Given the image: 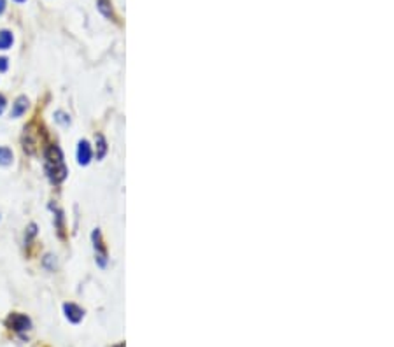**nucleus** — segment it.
Segmentation results:
<instances>
[{
  "instance_id": "nucleus-1",
  "label": "nucleus",
  "mask_w": 394,
  "mask_h": 347,
  "mask_svg": "<svg viewBox=\"0 0 394 347\" xmlns=\"http://www.w3.org/2000/svg\"><path fill=\"white\" fill-rule=\"evenodd\" d=\"M44 165H46L47 178L51 179V182L54 185H60L63 179L67 178V165L65 160H63L62 149L58 146H50L44 154Z\"/></svg>"
},
{
  "instance_id": "nucleus-2",
  "label": "nucleus",
  "mask_w": 394,
  "mask_h": 347,
  "mask_svg": "<svg viewBox=\"0 0 394 347\" xmlns=\"http://www.w3.org/2000/svg\"><path fill=\"white\" fill-rule=\"evenodd\" d=\"M8 326L11 328V330H14L16 333L23 335V333L30 332L32 330V321H30V317L25 316V314L14 313L8 317Z\"/></svg>"
},
{
  "instance_id": "nucleus-3",
  "label": "nucleus",
  "mask_w": 394,
  "mask_h": 347,
  "mask_svg": "<svg viewBox=\"0 0 394 347\" xmlns=\"http://www.w3.org/2000/svg\"><path fill=\"white\" fill-rule=\"evenodd\" d=\"M91 237H93V247H95V255H97V263L100 266H105L107 265V253H105V247L104 244H102L100 231L95 230Z\"/></svg>"
},
{
  "instance_id": "nucleus-4",
  "label": "nucleus",
  "mask_w": 394,
  "mask_h": 347,
  "mask_svg": "<svg viewBox=\"0 0 394 347\" xmlns=\"http://www.w3.org/2000/svg\"><path fill=\"white\" fill-rule=\"evenodd\" d=\"M63 313H65V317L72 324L81 323L83 317H85V311L76 304H63Z\"/></svg>"
},
{
  "instance_id": "nucleus-5",
  "label": "nucleus",
  "mask_w": 394,
  "mask_h": 347,
  "mask_svg": "<svg viewBox=\"0 0 394 347\" xmlns=\"http://www.w3.org/2000/svg\"><path fill=\"white\" fill-rule=\"evenodd\" d=\"M23 149L27 151L28 154H34L35 149H37V134H35V132L32 130V127L25 128Z\"/></svg>"
},
{
  "instance_id": "nucleus-6",
  "label": "nucleus",
  "mask_w": 394,
  "mask_h": 347,
  "mask_svg": "<svg viewBox=\"0 0 394 347\" xmlns=\"http://www.w3.org/2000/svg\"><path fill=\"white\" fill-rule=\"evenodd\" d=\"M78 162L79 165H88L91 162V146L88 144V140H79L78 146Z\"/></svg>"
},
{
  "instance_id": "nucleus-7",
  "label": "nucleus",
  "mask_w": 394,
  "mask_h": 347,
  "mask_svg": "<svg viewBox=\"0 0 394 347\" xmlns=\"http://www.w3.org/2000/svg\"><path fill=\"white\" fill-rule=\"evenodd\" d=\"M27 109H28V98L27 96H20V98L12 104L11 118H20V116H23L25 112H27Z\"/></svg>"
},
{
  "instance_id": "nucleus-8",
  "label": "nucleus",
  "mask_w": 394,
  "mask_h": 347,
  "mask_svg": "<svg viewBox=\"0 0 394 347\" xmlns=\"http://www.w3.org/2000/svg\"><path fill=\"white\" fill-rule=\"evenodd\" d=\"M95 146H97V160H102L107 153V143H105L104 135H95Z\"/></svg>"
},
{
  "instance_id": "nucleus-9",
  "label": "nucleus",
  "mask_w": 394,
  "mask_h": 347,
  "mask_svg": "<svg viewBox=\"0 0 394 347\" xmlns=\"http://www.w3.org/2000/svg\"><path fill=\"white\" fill-rule=\"evenodd\" d=\"M12 46V34L9 30L0 32V50H9Z\"/></svg>"
},
{
  "instance_id": "nucleus-10",
  "label": "nucleus",
  "mask_w": 394,
  "mask_h": 347,
  "mask_svg": "<svg viewBox=\"0 0 394 347\" xmlns=\"http://www.w3.org/2000/svg\"><path fill=\"white\" fill-rule=\"evenodd\" d=\"M12 151L9 147H0V165H11Z\"/></svg>"
},
{
  "instance_id": "nucleus-11",
  "label": "nucleus",
  "mask_w": 394,
  "mask_h": 347,
  "mask_svg": "<svg viewBox=\"0 0 394 347\" xmlns=\"http://www.w3.org/2000/svg\"><path fill=\"white\" fill-rule=\"evenodd\" d=\"M98 9H100L102 12H104V16H107V18L114 19V12H112L111 2H109V0H98Z\"/></svg>"
},
{
  "instance_id": "nucleus-12",
  "label": "nucleus",
  "mask_w": 394,
  "mask_h": 347,
  "mask_svg": "<svg viewBox=\"0 0 394 347\" xmlns=\"http://www.w3.org/2000/svg\"><path fill=\"white\" fill-rule=\"evenodd\" d=\"M4 70H8V58L0 56V72H4Z\"/></svg>"
},
{
  "instance_id": "nucleus-13",
  "label": "nucleus",
  "mask_w": 394,
  "mask_h": 347,
  "mask_svg": "<svg viewBox=\"0 0 394 347\" xmlns=\"http://www.w3.org/2000/svg\"><path fill=\"white\" fill-rule=\"evenodd\" d=\"M6 105H8V101H6L4 95H0V114L6 111Z\"/></svg>"
},
{
  "instance_id": "nucleus-14",
  "label": "nucleus",
  "mask_w": 394,
  "mask_h": 347,
  "mask_svg": "<svg viewBox=\"0 0 394 347\" xmlns=\"http://www.w3.org/2000/svg\"><path fill=\"white\" fill-rule=\"evenodd\" d=\"M56 116H58V118H56V121H60V123H63V125L69 123V120H63V118H67V116L63 114V112H56Z\"/></svg>"
},
{
  "instance_id": "nucleus-15",
  "label": "nucleus",
  "mask_w": 394,
  "mask_h": 347,
  "mask_svg": "<svg viewBox=\"0 0 394 347\" xmlns=\"http://www.w3.org/2000/svg\"><path fill=\"white\" fill-rule=\"evenodd\" d=\"M6 11V0H0V14Z\"/></svg>"
},
{
  "instance_id": "nucleus-16",
  "label": "nucleus",
  "mask_w": 394,
  "mask_h": 347,
  "mask_svg": "<svg viewBox=\"0 0 394 347\" xmlns=\"http://www.w3.org/2000/svg\"><path fill=\"white\" fill-rule=\"evenodd\" d=\"M116 347H124V344H123V342H121V344H120V346H116Z\"/></svg>"
},
{
  "instance_id": "nucleus-17",
  "label": "nucleus",
  "mask_w": 394,
  "mask_h": 347,
  "mask_svg": "<svg viewBox=\"0 0 394 347\" xmlns=\"http://www.w3.org/2000/svg\"><path fill=\"white\" fill-rule=\"evenodd\" d=\"M16 2H25V0H16Z\"/></svg>"
}]
</instances>
